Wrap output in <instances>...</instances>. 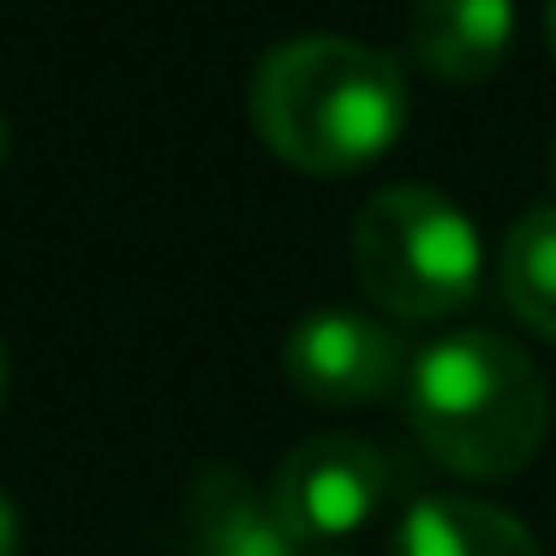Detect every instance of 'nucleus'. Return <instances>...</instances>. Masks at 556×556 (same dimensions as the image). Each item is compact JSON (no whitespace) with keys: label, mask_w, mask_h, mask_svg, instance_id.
<instances>
[{"label":"nucleus","mask_w":556,"mask_h":556,"mask_svg":"<svg viewBox=\"0 0 556 556\" xmlns=\"http://www.w3.org/2000/svg\"><path fill=\"white\" fill-rule=\"evenodd\" d=\"M252 126L300 174H359L407 126V78L353 37H293L252 73Z\"/></svg>","instance_id":"f257e3e1"},{"label":"nucleus","mask_w":556,"mask_h":556,"mask_svg":"<svg viewBox=\"0 0 556 556\" xmlns=\"http://www.w3.org/2000/svg\"><path fill=\"white\" fill-rule=\"evenodd\" d=\"M407 425L425 455L460 479H508L551 431V389L515 341L460 329L413 359Z\"/></svg>","instance_id":"f03ea898"},{"label":"nucleus","mask_w":556,"mask_h":556,"mask_svg":"<svg viewBox=\"0 0 556 556\" xmlns=\"http://www.w3.org/2000/svg\"><path fill=\"white\" fill-rule=\"evenodd\" d=\"M353 269L383 312L437 324L479 293V233L431 186H383L353 222Z\"/></svg>","instance_id":"7ed1b4c3"},{"label":"nucleus","mask_w":556,"mask_h":556,"mask_svg":"<svg viewBox=\"0 0 556 556\" xmlns=\"http://www.w3.org/2000/svg\"><path fill=\"white\" fill-rule=\"evenodd\" d=\"M389 496V460L365 437H305L276 472V503L281 527L300 544H336L359 532Z\"/></svg>","instance_id":"20e7f679"},{"label":"nucleus","mask_w":556,"mask_h":556,"mask_svg":"<svg viewBox=\"0 0 556 556\" xmlns=\"http://www.w3.org/2000/svg\"><path fill=\"white\" fill-rule=\"evenodd\" d=\"M288 383L305 401H324V407H371L389 389L401 383V341L383 324L353 312H312L293 324L288 348Z\"/></svg>","instance_id":"39448f33"},{"label":"nucleus","mask_w":556,"mask_h":556,"mask_svg":"<svg viewBox=\"0 0 556 556\" xmlns=\"http://www.w3.org/2000/svg\"><path fill=\"white\" fill-rule=\"evenodd\" d=\"M515 42V0H419L407 49L437 85H484Z\"/></svg>","instance_id":"423d86ee"},{"label":"nucleus","mask_w":556,"mask_h":556,"mask_svg":"<svg viewBox=\"0 0 556 556\" xmlns=\"http://www.w3.org/2000/svg\"><path fill=\"white\" fill-rule=\"evenodd\" d=\"M276 503L233 467H204L186 491V556H293Z\"/></svg>","instance_id":"0eeeda50"},{"label":"nucleus","mask_w":556,"mask_h":556,"mask_svg":"<svg viewBox=\"0 0 556 556\" xmlns=\"http://www.w3.org/2000/svg\"><path fill=\"white\" fill-rule=\"evenodd\" d=\"M395 556H539V539L508 508L472 496H419L401 515Z\"/></svg>","instance_id":"6e6552de"},{"label":"nucleus","mask_w":556,"mask_h":556,"mask_svg":"<svg viewBox=\"0 0 556 556\" xmlns=\"http://www.w3.org/2000/svg\"><path fill=\"white\" fill-rule=\"evenodd\" d=\"M503 293L527 329L556 341V204H539L503 240Z\"/></svg>","instance_id":"1a4fd4ad"},{"label":"nucleus","mask_w":556,"mask_h":556,"mask_svg":"<svg viewBox=\"0 0 556 556\" xmlns=\"http://www.w3.org/2000/svg\"><path fill=\"white\" fill-rule=\"evenodd\" d=\"M0 556H18V508L0 491Z\"/></svg>","instance_id":"9d476101"},{"label":"nucleus","mask_w":556,"mask_h":556,"mask_svg":"<svg viewBox=\"0 0 556 556\" xmlns=\"http://www.w3.org/2000/svg\"><path fill=\"white\" fill-rule=\"evenodd\" d=\"M544 37H551V49H556V0H544Z\"/></svg>","instance_id":"9b49d317"},{"label":"nucleus","mask_w":556,"mask_h":556,"mask_svg":"<svg viewBox=\"0 0 556 556\" xmlns=\"http://www.w3.org/2000/svg\"><path fill=\"white\" fill-rule=\"evenodd\" d=\"M0 401H7V353H0Z\"/></svg>","instance_id":"f8f14e48"},{"label":"nucleus","mask_w":556,"mask_h":556,"mask_svg":"<svg viewBox=\"0 0 556 556\" xmlns=\"http://www.w3.org/2000/svg\"><path fill=\"white\" fill-rule=\"evenodd\" d=\"M0 162H7V126H0Z\"/></svg>","instance_id":"ddd939ff"},{"label":"nucleus","mask_w":556,"mask_h":556,"mask_svg":"<svg viewBox=\"0 0 556 556\" xmlns=\"http://www.w3.org/2000/svg\"><path fill=\"white\" fill-rule=\"evenodd\" d=\"M551 180H556V150H551Z\"/></svg>","instance_id":"4468645a"}]
</instances>
